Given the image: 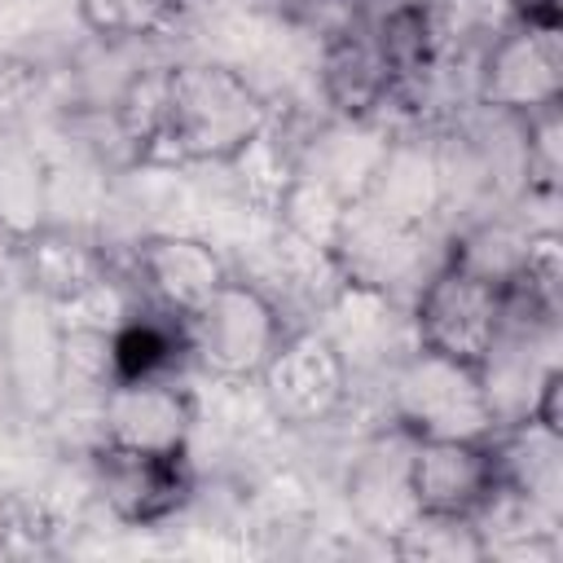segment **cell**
<instances>
[{"label":"cell","mask_w":563,"mask_h":563,"mask_svg":"<svg viewBox=\"0 0 563 563\" xmlns=\"http://www.w3.org/2000/svg\"><path fill=\"white\" fill-rule=\"evenodd\" d=\"M119 128L145 163H229L268 128V101L224 62H176L128 84Z\"/></svg>","instance_id":"cell-1"},{"label":"cell","mask_w":563,"mask_h":563,"mask_svg":"<svg viewBox=\"0 0 563 563\" xmlns=\"http://www.w3.org/2000/svg\"><path fill=\"white\" fill-rule=\"evenodd\" d=\"M391 418L413 440H484L497 431L479 365L413 347L391 374Z\"/></svg>","instance_id":"cell-2"},{"label":"cell","mask_w":563,"mask_h":563,"mask_svg":"<svg viewBox=\"0 0 563 563\" xmlns=\"http://www.w3.org/2000/svg\"><path fill=\"white\" fill-rule=\"evenodd\" d=\"M413 334H418V347H431L440 356L484 369V361L497 352L506 334V286L444 260L418 286Z\"/></svg>","instance_id":"cell-3"},{"label":"cell","mask_w":563,"mask_h":563,"mask_svg":"<svg viewBox=\"0 0 563 563\" xmlns=\"http://www.w3.org/2000/svg\"><path fill=\"white\" fill-rule=\"evenodd\" d=\"M185 325V356H194L216 378H260L277 343L286 339V317L273 295L255 282L229 277Z\"/></svg>","instance_id":"cell-4"},{"label":"cell","mask_w":563,"mask_h":563,"mask_svg":"<svg viewBox=\"0 0 563 563\" xmlns=\"http://www.w3.org/2000/svg\"><path fill=\"white\" fill-rule=\"evenodd\" d=\"M475 97L501 119H532L559 110L563 97V35L559 22L515 18L497 40H488L475 66Z\"/></svg>","instance_id":"cell-5"},{"label":"cell","mask_w":563,"mask_h":563,"mask_svg":"<svg viewBox=\"0 0 563 563\" xmlns=\"http://www.w3.org/2000/svg\"><path fill=\"white\" fill-rule=\"evenodd\" d=\"M260 383H264L268 409L286 427H317L347 405L352 361L330 330L303 325V330H286V339L260 369Z\"/></svg>","instance_id":"cell-6"},{"label":"cell","mask_w":563,"mask_h":563,"mask_svg":"<svg viewBox=\"0 0 563 563\" xmlns=\"http://www.w3.org/2000/svg\"><path fill=\"white\" fill-rule=\"evenodd\" d=\"M330 255L347 286L365 290H396L400 282L418 277L422 268V224L396 220L365 198H352L339 216V229L330 238Z\"/></svg>","instance_id":"cell-7"},{"label":"cell","mask_w":563,"mask_h":563,"mask_svg":"<svg viewBox=\"0 0 563 563\" xmlns=\"http://www.w3.org/2000/svg\"><path fill=\"white\" fill-rule=\"evenodd\" d=\"M101 444L136 453H185L194 431V400L172 374L114 378L101 391Z\"/></svg>","instance_id":"cell-8"},{"label":"cell","mask_w":563,"mask_h":563,"mask_svg":"<svg viewBox=\"0 0 563 563\" xmlns=\"http://www.w3.org/2000/svg\"><path fill=\"white\" fill-rule=\"evenodd\" d=\"M92 475L110 515L132 528L163 523L189 501L194 488V471L185 453H136V449L97 444Z\"/></svg>","instance_id":"cell-9"},{"label":"cell","mask_w":563,"mask_h":563,"mask_svg":"<svg viewBox=\"0 0 563 563\" xmlns=\"http://www.w3.org/2000/svg\"><path fill=\"white\" fill-rule=\"evenodd\" d=\"M405 484L413 510L475 515L497 488V457L484 440H413L405 453Z\"/></svg>","instance_id":"cell-10"},{"label":"cell","mask_w":563,"mask_h":563,"mask_svg":"<svg viewBox=\"0 0 563 563\" xmlns=\"http://www.w3.org/2000/svg\"><path fill=\"white\" fill-rule=\"evenodd\" d=\"M224 282H229V264L202 238L158 233V238H145L132 255V286L150 299V308L176 321L194 317Z\"/></svg>","instance_id":"cell-11"},{"label":"cell","mask_w":563,"mask_h":563,"mask_svg":"<svg viewBox=\"0 0 563 563\" xmlns=\"http://www.w3.org/2000/svg\"><path fill=\"white\" fill-rule=\"evenodd\" d=\"M317 79H321L325 106L339 119H378V110L387 106V97L396 88L369 22H352V26H339L325 35Z\"/></svg>","instance_id":"cell-12"},{"label":"cell","mask_w":563,"mask_h":563,"mask_svg":"<svg viewBox=\"0 0 563 563\" xmlns=\"http://www.w3.org/2000/svg\"><path fill=\"white\" fill-rule=\"evenodd\" d=\"M361 198L396 220L427 224L444 202V163L431 145H422V136H396L369 172V189Z\"/></svg>","instance_id":"cell-13"},{"label":"cell","mask_w":563,"mask_h":563,"mask_svg":"<svg viewBox=\"0 0 563 563\" xmlns=\"http://www.w3.org/2000/svg\"><path fill=\"white\" fill-rule=\"evenodd\" d=\"M22 273L31 282V290L40 299H48L53 308L88 295L97 282L110 277L106 255L88 238H79L70 229H48V224L22 238Z\"/></svg>","instance_id":"cell-14"},{"label":"cell","mask_w":563,"mask_h":563,"mask_svg":"<svg viewBox=\"0 0 563 563\" xmlns=\"http://www.w3.org/2000/svg\"><path fill=\"white\" fill-rule=\"evenodd\" d=\"M185 352V325L158 308L128 312L123 325L114 330V378H145V374H167L176 356Z\"/></svg>","instance_id":"cell-15"},{"label":"cell","mask_w":563,"mask_h":563,"mask_svg":"<svg viewBox=\"0 0 563 563\" xmlns=\"http://www.w3.org/2000/svg\"><path fill=\"white\" fill-rule=\"evenodd\" d=\"M79 22L106 44L158 40L180 22L185 0H75Z\"/></svg>","instance_id":"cell-16"},{"label":"cell","mask_w":563,"mask_h":563,"mask_svg":"<svg viewBox=\"0 0 563 563\" xmlns=\"http://www.w3.org/2000/svg\"><path fill=\"white\" fill-rule=\"evenodd\" d=\"M391 554L400 559H440V563H457V559H484V541L475 532V519L466 515H431V510H413L396 532H391Z\"/></svg>","instance_id":"cell-17"},{"label":"cell","mask_w":563,"mask_h":563,"mask_svg":"<svg viewBox=\"0 0 563 563\" xmlns=\"http://www.w3.org/2000/svg\"><path fill=\"white\" fill-rule=\"evenodd\" d=\"M523 242H528V229H515L506 220H484L453 242L449 260L497 286H515L519 264H523Z\"/></svg>","instance_id":"cell-18"},{"label":"cell","mask_w":563,"mask_h":563,"mask_svg":"<svg viewBox=\"0 0 563 563\" xmlns=\"http://www.w3.org/2000/svg\"><path fill=\"white\" fill-rule=\"evenodd\" d=\"M224 167H238V172H242L238 185H242L246 202H255L260 211H282L286 194H290L295 180H299V167H295L290 150L277 145V141L268 136V128H264L238 158H229Z\"/></svg>","instance_id":"cell-19"},{"label":"cell","mask_w":563,"mask_h":563,"mask_svg":"<svg viewBox=\"0 0 563 563\" xmlns=\"http://www.w3.org/2000/svg\"><path fill=\"white\" fill-rule=\"evenodd\" d=\"M44 176L31 158L9 154L0 158V224L13 238H26L35 229H44Z\"/></svg>","instance_id":"cell-20"},{"label":"cell","mask_w":563,"mask_h":563,"mask_svg":"<svg viewBox=\"0 0 563 563\" xmlns=\"http://www.w3.org/2000/svg\"><path fill=\"white\" fill-rule=\"evenodd\" d=\"M40 92V79L22 62H0V119H18L31 97Z\"/></svg>","instance_id":"cell-21"}]
</instances>
